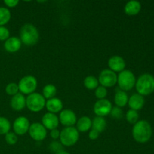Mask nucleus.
I'll return each mask as SVG.
<instances>
[{
    "label": "nucleus",
    "instance_id": "obj_1",
    "mask_svg": "<svg viewBox=\"0 0 154 154\" xmlns=\"http://www.w3.org/2000/svg\"><path fill=\"white\" fill-rule=\"evenodd\" d=\"M132 136L138 143H146L152 136V127L147 120H138L132 128Z\"/></svg>",
    "mask_w": 154,
    "mask_h": 154
},
{
    "label": "nucleus",
    "instance_id": "obj_2",
    "mask_svg": "<svg viewBox=\"0 0 154 154\" xmlns=\"http://www.w3.org/2000/svg\"><path fill=\"white\" fill-rule=\"evenodd\" d=\"M20 39L23 45L33 46L39 40V32L32 23H26L21 27L20 31Z\"/></svg>",
    "mask_w": 154,
    "mask_h": 154
},
{
    "label": "nucleus",
    "instance_id": "obj_3",
    "mask_svg": "<svg viewBox=\"0 0 154 154\" xmlns=\"http://www.w3.org/2000/svg\"><path fill=\"white\" fill-rule=\"evenodd\" d=\"M135 88L141 96L150 95L154 91V77L148 73L141 75L136 80Z\"/></svg>",
    "mask_w": 154,
    "mask_h": 154
},
{
    "label": "nucleus",
    "instance_id": "obj_4",
    "mask_svg": "<svg viewBox=\"0 0 154 154\" xmlns=\"http://www.w3.org/2000/svg\"><path fill=\"white\" fill-rule=\"evenodd\" d=\"M80 134L75 126L65 127L60 132V140L62 145L65 147L74 146L79 140Z\"/></svg>",
    "mask_w": 154,
    "mask_h": 154
},
{
    "label": "nucleus",
    "instance_id": "obj_5",
    "mask_svg": "<svg viewBox=\"0 0 154 154\" xmlns=\"http://www.w3.org/2000/svg\"><path fill=\"white\" fill-rule=\"evenodd\" d=\"M136 78L133 72L128 69H125L117 75V82L119 89L126 92L131 90L135 86Z\"/></svg>",
    "mask_w": 154,
    "mask_h": 154
},
{
    "label": "nucleus",
    "instance_id": "obj_6",
    "mask_svg": "<svg viewBox=\"0 0 154 154\" xmlns=\"http://www.w3.org/2000/svg\"><path fill=\"white\" fill-rule=\"evenodd\" d=\"M46 101L42 94L35 92L26 98V107L32 112H39L45 107Z\"/></svg>",
    "mask_w": 154,
    "mask_h": 154
},
{
    "label": "nucleus",
    "instance_id": "obj_7",
    "mask_svg": "<svg viewBox=\"0 0 154 154\" xmlns=\"http://www.w3.org/2000/svg\"><path fill=\"white\" fill-rule=\"evenodd\" d=\"M17 84L20 93L23 95H30L35 92L38 87V81L35 77L26 75L23 77Z\"/></svg>",
    "mask_w": 154,
    "mask_h": 154
},
{
    "label": "nucleus",
    "instance_id": "obj_8",
    "mask_svg": "<svg viewBox=\"0 0 154 154\" xmlns=\"http://www.w3.org/2000/svg\"><path fill=\"white\" fill-rule=\"evenodd\" d=\"M99 84L101 86L108 88V87H112L117 84V75L113 71L108 69H104L99 74V76L98 78Z\"/></svg>",
    "mask_w": 154,
    "mask_h": 154
},
{
    "label": "nucleus",
    "instance_id": "obj_9",
    "mask_svg": "<svg viewBox=\"0 0 154 154\" xmlns=\"http://www.w3.org/2000/svg\"><path fill=\"white\" fill-rule=\"evenodd\" d=\"M28 132L30 137L36 141H43L48 135L47 129L41 123H33L30 124Z\"/></svg>",
    "mask_w": 154,
    "mask_h": 154
},
{
    "label": "nucleus",
    "instance_id": "obj_10",
    "mask_svg": "<svg viewBox=\"0 0 154 154\" xmlns=\"http://www.w3.org/2000/svg\"><path fill=\"white\" fill-rule=\"evenodd\" d=\"M112 103L108 99H99L93 106V111L98 117H105L109 115L112 109Z\"/></svg>",
    "mask_w": 154,
    "mask_h": 154
},
{
    "label": "nucleus",
    "instance_id": "obj_11",
    "mask_svg": "<svg viewBox=\"0 0 154 154\" xmlns=\"http://www.w3.org/2000/svg\"><path fill=\"white\" fill-rule=\"evenodd\" d=\"M30 123L28 118L23 116L17 117L13 123L14 132L17 135H23L29 132Z\"/></svg>",
    "mask_w": 154,
    "mask_h": 154
},
{
    "label": "nucleus",
    "instance_id": "obj_12",
    "mask_svg": "<svg viewBox=\"0 0 154 154\" xmlns=\"http://www.w3.org/2000/svg\"><path fill=\"white\" fill-rule=\"evenodd\" d=\"M59 120L66 127L74 126L77 123L76 114L71 109H63L60 113Z\"/></svg>",
    "mask_w": 154,
    "mask_h": 154
},
{
    "label": "nucleus",
    "instance_id": "obj_13",
    "mask_svg": "<svg viewBox=\"0 0 154 154\" xmlns=\"http://www.w3.org/2000/svg\"><path fill=\"white\" fill-rule=\"evenodd\" d=\"M60 123L59 117L55 114L48 112L43 115L42 118V124L45 127L47 130H53L57 129Z\"/></svg>",
    "mask_w": 154,
    "mask_h": 154
},
{
    "label": "nucleus",
    "instance_id": "obj_14",
    "mask_svg": "<svg viewBox=\"0 0 154 154\" xmlns=\"http://www.w3.org/2000/svg\"><path fill=\"white\" fill-rule=\"evenodd\" d=\"M108 66L110 70L114 72H121L125 70L126 68V61L120 56H112L108 60Z\"/></svg>",
    "mask_w": 154,
    "mask_h": 154
},
{
    "label": "nucleus",
    "instance_id": "obj_15",
    "mask_svg": "<svg viewBox=\"0 0 154 154\" xmlns=\"http://www.w3.org/2000/svg\"><path fill=\"white\" fill-rule=\"evenodd\" d=\"M45 108L48 111V112L52 114H57L61 112L63 109V103L61 99L59 98L54 97L53 99H48L46 101Z\"/></svg>",
    "mask_w": 154,
    "mask_h": 154
},
{
    "label": "nucleus",
    "instance_id": "obj_16",
    "mask_svg": "<svg viewBox=\"0 0 154 154\" xmlns=\"http://www.w3.org/2000/svg\"><path fill=\"white\" fill-rule=\"evenodd\" d=\"M144 102H145V100H144V96L138 93H134L129 98L128 105L130 109L138 111L144 107Z\"/></svg>",
    "mask_w": 154,
    "mask_h": 154
},
{
    "label": "nucleus",
    "instance_id": "obj_17",
    "mask_svg": "<svg viewBox=\"0 0 154 154\" xmlns=\"http://www.w3.org/2000/svg\"><path fill=\"white\" fill-rule=\"evenodd\" d=\"M22 46L20 39L17 37H9L4 43V48L9 53L17 52Z\"/></svg>",
    "mask_w": 154,
    "mask_h": 154
},
{
    "label": "nucleus",
    "instance_id": "obj_18",
    "mask_svg": "<svg viewBox=\"0 0 154 154\" xmlns=\"http://www.w3.org/2000/svg\"><path fill=\"white\" fill-rule=\"evenodd\" d=\"M10 105L13 110L16 111H22L26 107V97L22 93H18L11 97Z\"/></svg>",
    "mask_w": 154,
    "mask_h": 154
},
{
    "label": "nucleus",
    "instance_id": "obj_19",
    "mask_svg": "<svg viewBox=\"0 0 154 154\" xmlns=\"http://www.w3.org/2000/svg\"><path fill=\"white\" fill-rule=\"evenodd\" d=\"M141 9V4L137 0L129 1L124 6V12L127 15L133 16L138 14Z\"/></svg>",
    "mask_w": 154,
    "mask_h": 154
},
{
    "label": "nucleus",
    "instance_id": "obj_20",
    "mask_svg": "<svg viewBox=\"0 0 154 154\" xmlns=\"http://www.w3.org/2000/svg\"><path fill=\"white\" fill-rule=\"evenodd\" d=\"M128 101H129V96L127 93L120 89H117L114 95V102L116 105L120 108H123L128 104Z\"/></svg>",
    "mask_w": 154,
    "mask_h": 154
},
{
    "label": "nucleus",
    "instance_id": "obj_21",
    "mask_svg": "<svg viewBox=\"0 0 154 154\" xmlns=\"http://www.w3.org/2000/svg\"><path fill=\"white\" fill-rule=\"evenodd\" d=\"M92 128V120L87 116H84L77 120L76 129L79 132H88Z\"/></svg>",
    "mask_w": 154,
    "mask_h": 154
},
{
    "label": "nucleus",
    "instance_id": "obj_22",
    "mask_svg": "<svg viewBox=\"0 0 154 154\" xmlns=\"http://www.w3.org/2000/svg\"><path fill=\"white\" fill-rule=\"evenodd\" d=\"M106 126L107 122L105 120V117L96 116L92 120V129H94V130H96L99 133L103 132L106 129Z\"/></svg>",
    "mask_w": 154,
    "mask_h": 154
},
{
    "label": "nucleus",
    "instance_id": "obj_23",
    "mask_svg": "<svg viewBox=\"0 0 154 154\" xmlns=\"http://www.w3.org/2000/svg\"><path fill=\"white\" fill-rule=\"evenodd\" d=\"M57 93V89L55 85L52 84H47L44 87L43 90H42V96L45 97V99L48 100V99H53L56 96Z\"/></svg>",
    "mask_w": 154,
    "mask_h": 154
},
{
    "label": "nucleus",
    "instance_id": "obj_24",
    "mask_svg": "<svg viewBox=\"0 0 154 154\" xmlns=\"http://www.w3.org/2000/svg\"><path fill=\"white\" fill-rule=\"evenodd\" d=\"M99 80L97 78L93 75L87 76L84 80V85L87 90H96L99 87Z\"/></svg>",
    "mask_w": 154,
    "mask_h": 154
},
{
    "label": "nucleus",
    "instance_id": "obj_25",
    "mask_svg": "<svg viewBox=\"0 0 154 154\" xmlns=\"http://www.w3.org/2000/svg\"><path fill=\"white\" fill-rule=\"evenodd\" d=\"M11 14L6 7H0V26H3L10 21Z\"/></svg>",
    "mask_w": 154,
    "mask_h": 154
},
{
    "label": "nucleus",
    "instance_id": "obj_26",
    "mask_svg": "<svg viewBox=\"0 0 154 154\" xmlns=\"http://www.w3.org/2000/svg\"><path fill=\"white\" fill-rule=\"evenodd\" d=\"M11 123L6 117H0V135H6L11 130Z\"/></svg>",
    "mask_w": 154,
    "mask_h": 154
},
{
    "label": "nucleus",
    "instance_id": "obj_27",
    "mask_svg": "<svg viewBox=\"0 0 154 154\" xmlns=\"http://www.w3.org/2000/svg\"><path fill=\"white\" fill-rule=\"evenodd\" d=\"M138 118H139V115H138V113L137 111L129 109V111L126 112V120H127L128 123L135 125V123L138 121Z\"/></svg>",
    "mask_w": 154,
    "mask_h": 154
},
{
    "label": "nucleus",
    "instance_id": "obj_28",
    "mask_svg": "<svg viewBox=\"0 0 154 154\" xmlns=\"http://www.w3.org/2000/svg\"><path fill=\"white\" fill-rule=\"evenodd\" d=\"M5 93L11 96H13L14 95L17 94L19 93V88H18V84L14 82L9 83L5 87Z\"/></svg>",
    "mask_w": 154,
    "mask_h": 154
},
{
    "label": "nucleus",
    "instance_id": "obj_29",
    "mask_svg": "<svg viewBox=\"0 0 154 154\" xmlns=\"http://www.w3.org/2000/svg\"><path fill=\"white\" fill-rule=\"evenodd\" d=\"M5 140L6 143L9 145H14L17 144L18 141L17 135L14 132H9L6 135H5Z\"/></svg>",
    "mask_w": 154,
    "mask_h": 154
},
{
    "label": "nucleus",
    "instance_id": "obj_30",
    "mask_svg": "<svg viewBox=\"0 0 154 154\" xmlns=\"http://www.w3.org/2000/svg\"><path fill=\"white\" fill-rule=\"evenodd\" d=\"M110 114H111V117L115 120H121L123 117V111L122 108L115 106L113 107Z\"/></svg>",
    "mask_w": 154,
    "mask_h": 154
},
{
    "label": "nucleus",
    "instance_id": "obj_31",
    "mask_svg": "<svg viewBox=\"0 0 154 154\" xmlns=\"http://www.w3.org/2000/svg\"><path fill=\"white\" fill-rule=\"evenodd\" d=\"M95 95H96V98L98 99H104L106 98L107 95H108V90L107 88L102 87V86H99L95 90Z\"/></svg>",
    "mask_w": 154,
    "mask_h": 154
},
{
    "label": "nucleus",
    "instance_id": "obj_32",
    "mask_svg": "<svg viewBox=\"0 0 154 154\" xmlns=\"http://www.w3.org/2000/svg\"><path fill=\"white\" fill-rule=\"evenodd\" d=\"M9 37H10V32H9L8 29L5 26H0V41L5 42Z\"/></svg>",
    "mask_w": 154,
    "mask_h": 154
},
{
    "label": "nucleus",
    "instance_id": "obj_33",
    "mask_svg": "<svg viewBox=\"0 0 154 154\" xmlns=\"http://www.w3.org/2000/svg\"><path fill=\"white\" fill-rule=\"evenodd\" d=\"M50 148L52 151L56 152L57 153H58L59 152L62 151V144L61 143H59L57 141H54V142L51 143V145H50Z\"/></svg>",
    "mask_w": 154,
    "mask_h": 154
},
{
    "label": "nucleus",
    "instance_id": "obj_34",
    "mask_svg": "<svg viewBox=\"0 0 154 154\" xmlns=\"http://www.w3.org/2000/svg\"><path fill=\"white\" fill-rule=\"evenodd\" d=\"M4 4L8 8H14L19 4V1L18 0H5Z\"/></svg>",
    "mask_w": 154,
    "mask_h": 154
},
{
    "label": "nucleus",
    "instance_id": "obj_35",
    "mask_svg": "<svg viewBox=\"0 0 154 154\" xmlns=\"http://www.w3.org/2000/svg\"><path fill=\"white\" fill-rule=\"evenodd\" d=\"M99 135L100 133L99 132L92 129L89 132V138L90 140H96L99 137Z\"/></svg>",
    "mask_w": 154,
    "mask_h": 154
},
{
    "label": "nucleus",
    "instance_id": "obj_36",
    "mask_svg": "<svg viewBox=\"0 0 154 154\" xmlns=\"http://www.w3.org/2000/svg\"><path fill=\"white\" fill-rule=\"evenodd\" d=\"M50 135H51V138H53L54 140H57L58 138H60V131L58 130L57 129H53L50 132Z\"/></svg>",
    "mask_w": 154,
    "mask_h": 154
},
{
    "label": "nucleus",
    "instance_id": "obj_37",
    "mask_svg": "<svg viewBox=\"0 0 154 154\" xmlns=\"http://www.w3.org/2000/svg\"><path fill=\"white\" fill-rule=\"evenodd\" d=\"M57 154H70V153H68V152H66V151H64V150H62V151L59 152V153Z\"/></svg>",
    "mask_w": 154,
    "mask_h": 154
}]
</instances>
